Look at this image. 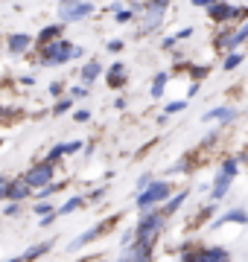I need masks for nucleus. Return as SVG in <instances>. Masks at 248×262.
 <instances>
[{
  "label": "nucleus",
  "mask_w": 248,
  "mask_h": 262,
  "mask_svg": "<svg viewBox=\"0 0 248 262\" xmlns=\"http://www.w3.org/2000/svg\"><path fill=\"white\" fill-rule=\"evenodd\" d=\"M38 50H41V64H47V67L67 64L70 58L82 56V47L70 44V41H65V38H56V41H50V44H44V47H38Z\"/></svg>",
  "instance_id": "nucleus-1"
},
{
  "label": "nucleus",
  "mask_w": 248,
  "mask_h": 262,
  "mask_svg": "<svg viewBox=\"0 0 248 262\" xmlns=\"http://www.w3.org/2000/svg\"><path fill=\"white\" fill-rule=\"evenodd\" d=\"M163 222H167L163 213H149V210H146V215L137 222V227H134V242L155 245L158 236H161V230H163Z\"/></svg>",
  "instance_id": "nucleus-2"
},
{
  "label": "nucleus",
  "mask_w": 248,
  "mask_h": 262,
  "mask_svg": "<svg viewBox=\"0 0 248 262\" xmlns=\"http://www.w3.org/2000/svg\"><path fill=\"white\" fill-rule=\"evenodd\" d=\"M91 15H94V3H88V0H58L56 18L61 24H76V20L91 18Z\"/></svg>",
  "instance_id": "nucleus-3"
},
{
  "label": "nucleus",
  "mask_w": 248,
  "mask_h": 262,
  "mask_svg": "<svg viewBox=\"0 0 248 262\" xmlns=\"http://www.w3.org/2000/svg\"><path fill=\"white\" fill-rule=\"evenodd\" d=\"M237 172H239V160L237 158H228L225 163H222V169L216 172V181H213V189H210L213 201H222V198H225V192L231 189V181L237 178Z\"/></svg>",
  "instance_id": "nucleus-4"
},
{
  "label": "nucleus",
  "mask_w": 248,
  "mask_h": 262,
  "mask_svg": "<svg viewBox=\"0 0 248 262\" xmlns=\"http://www.w3.org/2000/svg\"><path fill=\"white\" fill-rule=\"evenodd\" d=\"M167 195H170V181H149V187H143L140 195H137V210L146 213V210H152Z\"/></svg>",
  "instance_id": "nucleus-5"
},
{
  "label": "nucleus",
  "mask_w": 248,
  "mask_h": 262,
  "mask_svg": "<svg viewBox=\"0 0 248 262\" xmlns=\"http://www.w3.org/2000/svg\"><path fill=\"white\" fill-rule=\"evenodd\" d=\"M231 253L225 248H190L181 253V262H228Z\"/></svg>",
  "instance_id": "nucleus-6"
},
{
  "label": "nucleus",
  "mask_w": 248,
  "mask_h": 262,
  "mask_svg": "<svg viewBox=\"0 0 248 262\" xmlns=\"http://www.w3.org/2000/svg\"><path fill=\"white\" fill-rule=\"evenodd\" d=\"M120 219H123V215H108V219H105V222H99V225H96V227H91V230H85V233H82V236H76V239L70 242V251H79L82 245L94 242L96 236L108 233V230H111V227H114V225H120Z\"/></svg>",
  "instance_id": "nucleus-7"
},
{
  "label": "nucleus",
  "mask_w": 248,
  "mask_h": 262,
  "mask_svg": "<svg viewBox=\"0 0 248 262\" xmlns=\"http://www.w3.org/2000/svg\"><path fill=\"white\" fill-rule=\"evenodd\" d=\"M24 181H27L29 187H47L50 181H53V163L50 160H41V163H35V166H29L27 169V175H24Z\"/></svg>",
  "instance_id": "nucleus-8"
},
{
  "label": "nucleus",
  "mask_w": 248,
  "mask_h": 262,
  "mask_svg": "<svg viewBox=\"0 0 248 262\" xmlns=\"http://www.w3.org/2000/svg\"><path fill=\"white\" fill-rule=\"evenodd\" d=\"M163 15H167V9H161V6H143V15H140V32H143V35L155 32V29L163 24Z\"/></svg>",
  "instance_id": "nucleus-9"
},
{
  "label": "nucleus",
  "mask_w": 248,
  "mask_h": 262,
  "mask_svg": "<svg viewBox=\"0 0 248 262\" xmlns=\"http://www.w3.org/2000/svg\"><path fill=\"white\" fill-rule=\"evenodd\" d=\"M231 12H234V6H231V3L216 0V3H210V6H208V18H210V24L225 27V24H231Z\"/></svg>",
  "instance_id": "nucleus-10"
},
{
  "label": "nucleus",
  "mask_w": 248,
  "mask_h": 262,
  "mask_svg": "<svg viewBox=\"0 0 248 262\" xmlns=\"http://www.w3.org/2000/svg\"><path fill=\"white\" fill-rule=\"evenodd\" d=\"M6 47H9L12 56H20V53H27V50L32 47V35H29V32H12V35L6 38Z\"/></svg>",
  "instance_id": "nucleus-11"
},
{
  "label": "nucleus",
  "mask_w": 248,
  "mask_h": 262,
  "mask_svg": "<svg viewBox=\"0 0 248 262\" xmlns=\"http://www.w3.org/2000/svg\"><path fill=\"white\" fill-rule=\"evenodd\" d=\"M61 29H65V24L58 20V24H50V27H44L38 32V35L32 38V44H38V47H44V44H50V41H56V38H61Z\"/></svg>",
  "instance_id": "nucleus-12"
},
{
  "label": "nucleus",
  "mask_w": 248,
  "mask_h": 262,
  "mask_svg": "<svg viewBox=\"0 0 248 262\" xmlns=\"http://www.w3.org/2000/svg\"><path fill=\"white\" fill-rule=\"evenodd\" d=\"M105 82H108V88H120V84L126 82V64L123 61H114V64L105 70Z\"/></svg>",
  "instance_id": "nucleus-13"
},
{
  "label": "nucleus",
  "mask_w": 248,
  "mask_h": 262,
  "mask_svg": "<svg viewBox=\"0 0 248 262\" xmlns=\"http://www.w3.org/2000/svg\"><path fill=\"white\" fill-rule=\"evenodd\" d=\"M231 222H237V225H248V213H245V210H228V213L222 215V219H216L210 227L216 230V227H225V225H231Z\"/></svg>",
  "instance_id": "nucleus-14"
},
{
  "label": "nucleus",
  "mask_w": 248,
  "mask_h": 262,
  "mask_svg": "<svg viewBox=\"0 0 248 262\" xmlns=\"http://www.w3.org/2000/svg\"><path fill=\"white\" fill-rule=\"evenodd\" d=\"M29 184L24 178L20 181H9V189H6V198H9V201H24V198L29 195Z\"/></svg>",
  "instance_id": "nucleus-15"
},
{
  "label": "nucleus",
  "mask_w": 248,
  "mask_h": 262,
  "mask_svg": "<svg viewBox=\"0 0 248 262\" xmlns=\"http://www.w3.org/2000/svg\"><path fill=\"white\" fill-rule=\"evenodd\" d=\"M99 76H102V64H99V61H96V58H91V61H88V64H82V82H85V84L96 82V79H99Z\"/></svg>",
  "instance_id": "nucleus-16"
},
{
  "label": "nucleus",
  "mask_w": 248,
  "mask_h": 262,
  "mask_svg": "<svg viewBox=\"0 0 248 262\" xmlns=\"http://www.w3.org/2000/svg\"><path fill=\"white\" fill-rule=\"evenodd\" d=\"M50 251H53V239H50V242H41V245H32V248L20 256V262H35L38 256H44V253H50Z\"/></svg>",
  "instance_id": "nucleus-17"
},
{
  "label": "nucleus",
  "mask_w": 248,
  "mask_h": 262,
  "mask_svg": "<svg viewBox=\"0 0 248 262\" xmlns=\"http://www.w3.org/2000/svg\"><path fill=\"white\" fill-rule=\"evenodd\" d=\"M234 117H237V111H234V108H213V111H208L204 117H201V120H204V122H213V120H219V122H231Z\"/></svg>",
  "instance_id": "nucleus-18"
},
{
  "label": "nucleus",
  "mask_w": 248,
  "mask_h": 262,
  "mask_svg": "<svg viewBox=\"0 0 248 262\" xmlns=\"http://www.w3.org/2000/svg\"><path fill=\"white\" fill-rule=\"evenodd\" d=\"M187 198H190V189H184V192H178V195H172L170 201H167V207H163L161 213L167 215V219H170L172 213H178V207H181L184 201H187Z\"/></svg>",
  "instance_id": "nucleus-19"
},
{
  "label": "nucleus",
  "mask_w": 248,
  "mask_h": 262,
  "mask_svg": "<svg viewBox=\"0 0 248 262\" xmlns=\"http://www.w3.org/2000/svg\"><path fill=\"white\" fill-rule=\"evenodd\" d=\"M82 207H85V198H82V195H73V198H67L65 204L58 207V210H56V215H67V213H76V210H82Z\"/></svg>",
  "instance_id": "nucleus-20"
},
{
  "label": "nucleus",
  "mask_w": 248,
  "mask_h": 262,
  "mask_svg": "<svg viewBox=\"0 0 248 262\" xmlns=\"http://www.w3.org/2000/svg\"><path fill=\"white\" fill-rule=\"evenodd\" d=\"M167 82H170V73H158V76L152 79V88H149L152 99H161V96H163V88H167Z\"/></svg>",
  "instance_id": "nucleus-21"
},
{
  "label": "nucleus",
  "mask_w": 248,
  "mask_h": 262,
  "mask_svg": "<svg viewBox=\"0 0 248 262\" xmlns=\"http://www.w3.org/2000/svg\"><path fill=\"white\" fill-rule=\"evenodd\" d=\"M228 41H231V27L225 24V29H222L219 35L213 38V50H219V53H225V50H228Z\"/></svg>",
  "instance_id": "nucleus-22"
},
{
  "label": "nucleus",
  "mask_w": 248,
  "mask_h": 262,
  "mask_svg": "<svg viewBox=\"0 0 248 262\" xmlns=\"http://www.w3.org/2000/svg\"><path fill=\"white\" fill-rule=\"evenodd\" d=\"M242 58H245V56H242L239 50H231L228 56H225V64H222V67H225V70H237V67L242 64Z\"/></svg>",
  "instance_id": "nucleus-23"
},
{
  "label": "nucleus",
  "mask_w": 248,
  "mask_h": 262,
  "mask_svg": "<svg viewBox=\"0 0 248 262\" xmlns=\"http://www.w3.org/2000/svg\"><path fill=\"white\" fill-rule=\"evenodd\" d=\"M134 18H137V15H134V9H120V6L114 9V20H117V24H132Z\"/></svg>",
  "instance_id": "nucleus-24"
},
{
  "label": "nucleus",
  "mask_w": 248,
  "mask_h": 262,
  "mask_svg": "<svg viewBox=\"0 0 248 262\" xmlns=\"http://www.w3.org/2000/svg\"><path fill=\"white\" fill-rule=\"evenodd\" d=\"M184 70H187V73L196 79V82H199V79H204V76L210 73V67H208V64H190V67H184Z\"/></svg>",
  "instance_id": "nucleus-25"
},
{
  "label": "nucleus",
  "mask_w": 248,
  "mask_h": 262,
  "mask_svg": "<svg viewBox=\"0 0 248 262\" xmlns=\"http://www.w3.org/2000/svg\"><path fill=\"white\" fill-rule=\"evenodd\" d=\"M242 20H248V6H234V12H231V24H242Z\"/></svg>",
  "instance_id": "nucleus-26"
},
{
  "label": "nucleus",
  "mask_w": 248,
  "mask_h": 262,
  "mask_svg": "<svg viewBox=\"0 0 248 262\" xmlns=\"http://www.w3.org/2000/svg\"><path fill=\"white\" fill-rule=\"evenodd\" d=\"M70 105H73V96H67V99H58V102L53 105V114L58 117V114H65L67 108H70Z\"/></svg>",
  "instance_id": "nucleus-27"
},
{
  "label": "nucleus",
  "mask_w": 248,
  "mask_h": 262,
  "mask_svg": "<svg viewBox=\"0 0 248 262\" xmlns=\"http://www.w3.org/2000/svg\"><path fill=\"white\" fill-rule=\"evenodd\" d=\"M61 155H67V151H65V143H58V146H53V149H50V155H47V160H50V163H56V160L61 158Z\"/></svg>",
  "instance_id": "nucleus-28"
},
{
  "label": "nucleus",
  "mask_w": 248,
  "mask_h": 262,
  "mask_svg": "<svg viewBox=\"0 0 248 262\" xmlns=\"http://www.w3.org/2000/svg\"><path fill=\"white\" fill-rule=\"evenodd\" d=\"M58 189H65V181H58V184H47V187H41V198L53 195V192H58Z\"/></svg>",
  "instance_id": "nucleus-29"
},
{
  "label": "nucleus",
  "mask_w": 248,
  "mask_h": 262,
  "mask_svg": "<svg viewBox=\"0 0 248 262\" xmlns=\"http://www.w3.org/2000/svg\"><path fill=\"white\" fill-rule=\"evenodd\" d=\"M167 114H178L184 111V99H175V102H167V108H163Z\"/></svg>",
  "instance_id": "nucleus-30"
},
{
  "label": "nucleus",
  "mask_w": 248,
  "mask_h": 262,
  "mask_svg": "<svg viewBox=\"0 0 248 262\" xmlns=\"http://www.w3.org/2000/svg\"><path fill=\"white\" fill-rule=\"evenodd\" d=\"M32 210H35L38 215H47V213H53V204H47V201H41V204H35Z\"/></svg>",
  "instance_id": "nucleus-31"
},
{
  "label": "nucleus",
  "mask_w": 248,
  "mask_h": 262,
  "mask_svg": "<svg viewBox=\"0 0 248 262\" xmlns=\"http://www.w3.org/2000/svg\"><path fill=\"white\" fill-rule=\"evenodd\" d=\"M123 47H126V41H108V53H123Z\"/></svg>",
  "instance_id": "nucleus-32"
},
{
  "label": "nucleus",
  "mask_w": 248,
  "mask_h": 262,
  "mask_svg": "<svg viewBox=\"0 0 248 262\" xmlns=\"http://www.w3.org/2000/svg\"><path fill=\"white\" fill-rule=\"evenodd\" d=\"M70 96H73V99H82V96H88V88H85V84H79V88L70 91Z\"/></svg>",
  "instance_id": "nucleus-33"
},
{
  "label": "nucleus",
  "mask_w": 248,
  "mask_h": 262,
  "mask_svg": "<svg viewBox=\"0 0 248 262\" xmlns=\"http://www.w3.org/2000/svg\"><path fill=\"white\" fill-rule=\"evenodd\" d=\"M143 6H161V9H170V0H143Z\"/></svg>",
  "instance_id": "nucleus-34"
},
{
  "label": "nucleus",
  "mask_w": 248,
  "mask_h": 262,
  "mask_svg": "<svg viewBox=\"0 0 248 262\" xmlns=\"http://www.w3.org/2000/svg\"><path fill=\"white\" fill-rule=\"evenodd\" d=\"M53 222H56V210H53V213H47V215H41V227H50Z\"/></svg>",
  "instance_id": "nucleus-35"
},
{
  "label": "nucleus",
  "mask_w": 248,
  "mask_h": 262,
  "mask_svg": "<svg viewBox=\"0 0 248 262\" xmlns=\"http://www.w3.org/2000/svg\"><path fill=\"white\" fill-rule=\"evenodd\" d=\"M175 44H178V38H175V35H170V38H163V41H161V47H163V50H172Z\"/></svg>",
  "instance_id": "nucleus-36"
},
{
  "label": "nucleus",
  "mask_w": 248,
  "mask_h": 262,
  "mask_svg": "<svg viewBox=\"0 0 248 262\" xmlns=\"http://www.w3.org/2000/svg\"><path fill=\"white\" fill-rule=\"evenodd\" d=\"M193 35V27H184V29H178V32H175V38H178V41H184V38H190Z\"/></svg>",
  "instance_id": "nucleus-37"
},
{
  "label": "nucleus",
  "mask_w": 248,
  "mask_h": 262,
  "mask_svg": "<svg viewBox=\"0 0 248 262\" xmlns=\"http://www.w3.org/2000/svg\"><path fill=\"white\" fill-rule=\"evenodd\" d=\"M61 88H65L61 82H53L50 84V96H61Z\"/></svg>",
  "instance_id": "nucleus-38"
},
{
  "label": "nucleus",
  "mask_w": 248,
  "mask_h": 262,
  "mask_svg": "<svg viewBox=\"0 0 248 262\" xmlns=\"http://www.w3.org/2000/svg\"><path fill=\"white\" fill-rule=\"evenodd\" d=\"M193 6H196V9H208L210 3H216V0H190Z\"/></svg>",
  "instance_id": "nucleus-39"
},
{
  "label": "nucleus",
  "mask_w": 248,
  "mask_h": 262,
  "mask_svg": "<svg viewBox=\"0 0 248 262\" xmlns=\"http://www.w3.org/2000/svg\"><path fill=\"white\" fill-rule=\"evenodd\" d=\"M6 189H9V181H6V178H0V201L6 198Z\"/></svg>",
  "instance_id": "nucleus-40"
},
{
  "label": "nucleus",
  "mask_w": 248,
  "mask_h": 262,
  "mask_svg": "<svg viewBox=\"0 0 248 262\" xmlns=\"http://www.w3.org/2000/svg\"><path fill=\"white\" fill-rule=\"evenodd\" d=\"M65 151H67V155H73V151H79V143H76V140H73V143H65Z\"/></svg>",
  "instance_id": "nucleus-41"
},
{
  "label": "nucleus",
  "mask_w": 248,
  "mask_h": 262,
  "mask_svg": "<svg viewBox=\"0 0 248 262\" xmlns=\"http://www.w3.org/2000/svg\"><path fill=\"white\" fill-rule=\"evenodd\" d=\"M76 120L79 122H88V120H91V111H76Z\"/></svg>",
  "instance_id": "nucleus-42"
},
{
  "label": "nucleus",
  "mask_w": 248,
  "mask_h": 262,
  "mask_svg": "<svg viewBox=\"0 0 248 262\" xmlns=\"http://www.w3.org/2000/svg\"><path fill=\"white\" fill-rule=\"evenodd\" d=\"M196 94H199V82H193L190 88H187V96H190V99H193V96H196Z\"/></svg>",
  "instance_id": "nucleus-43"
},
{
  "label": "nucleus",
  "mask_w": 248,
  "mask_h": 262,
  "mask_svg": "<svg viewBox=\"0 0 248 262\" xmlns=\"http://www.w3.org/2000/svg\"><path fill=\"white\" fill-rule=\"evenodd\" d=\"M15 213H18V201H12V204L6 207V215H15Z\"/></svg>",
  "instance_id": "nucleus-44"
},
{
  "label": "nucleus",
  "mask_w": 248,
  "mask_h": 262,
  "mask_svg": "<svg viewBox=\"0 0 248 262\" xmlns=\"http://www.w3.org/2000/svg\"><path fill=\"white\" fill-rule=\"evenodd\" d=\"M82 262H96V256H88V259H82Z\"/></svg>",
  "instance_id": "nucleus-45"
},
{
  "label": "nucleus",
  "mask_w": 248,
  "mask_h": 262,
  "mask_svg": "<svg viewBox=\"0 0 248 262\" xmlns=\"http://www.w3.org/2000/svg\"><path fill=\"white\" fill-rule=\"evenodd\" d=\"M6 262H20V259H6Z\"/></svg>",
  "instance_id": "nucleus-46"
}]
</instances>
